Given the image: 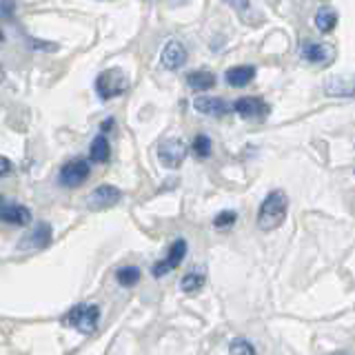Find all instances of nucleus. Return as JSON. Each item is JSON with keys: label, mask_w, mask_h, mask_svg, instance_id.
<instances>
[{"label": "nucleus", "mask_w": 355, "mask_h": 355, "mask_svg": "<svg viewBox=\"0 0 355 355\" xmlns=\"http://www.w3.org/2000/svg\"><path fill=\"white\" fill-rule=\"evenodd\" d=\"M286 209H288V200L284 191H271L262 200L260 211H258V229L264 233H271L277 227H282V222L286 218Z\"/></svg>", "instance_id": "obj_1"}, {"label": "nucleus", "mask_w": 355, "mask_h": 355, "mask_svg": "<svg viewBox=\"0 0 355 355\" xmlns=\"http://www.w3.org/2000/svg\"><path fill=\"white\" fill-rule=\"evenodd\" d=\"M98 322H100V306L87 304V302L76 304L64 318V324L73 327L76 331H80L83 336H92V333H96Z\"/></svg>", "instance_id": "obj_2"}, {"label": "nucleus", "mask_w": 355, "mask_h": 355, "mask_svg": "<svg viewBox=\"0 0 355 355\" xmlns=\"http://www.w3.org/2000/svg\"><path fill=\"white\" fill-rule=\"evenodd\" d=\"M129 89V76L114 67V69H107L96 78V92L100 100H114L122 96Z\"/></svg>", "instance_id": "obj_3"}, {"label": "nucleus", "mask_w": 355, "mask_h": 355, "mask_svg": "<svg viewBox=\"0 0 355 355\" xmlns=\"http://www.w3.org/2000/svg\"><path fill=\"white\" fill-rule=\"evenodd\" d=\"M89 175H92V166H89V160L73 158V160L62 164V169L58 173V180L67 189H78V187H83L87 182Z\"/></svg>", "instance_id": "obj_4"}, {"label": "nucleus", "mask_w": 355, "mask_h": 355, "mask_svg": "<svg viewBox=\"0 0 355 355\" xmlns=\"http://www.w3.org/2000/svg\"><path fill=\"white\" fill-rule=\"evenodd\" d=\"M187 240L184 238H178L171 247H169V253H166V258L160 260V262H155L151 266V275L153 277H164V275H169L173 269H178V266L182 264V260L187 258Z\"/></svg>", "instance_id": "obj_5"}, {"label": "nucleus", "mask_w": 355, "mask_h": 355, "mask_svg": "<svg viewBox=\"0 0 355 355\" xmlns=\"http://www.w3.org/2000/svg\"><path fill=\"white\" fill-rule=\"evenodd\" d=\"M189 155V147L180 138H169L158 147V158L166 169H178Z\"/></svg>", "instance_id": "obj_6"}, {"label": "nucleus", "mask_w": 355, "mask_h": 355, "mask_svg": "<svg viewBox=\"0 0 355 355\" xmlns=\"http://www.w3.org/2000/svg\"><path fill=\"white\" fill-rule=\"evenodd\" d=\"M187 58H189V53H187L184 44L180 40H169V42H166V47L162 49L160 64H162V69H166V71H178V69H182V67H184Z\"/></svg>", "instance_id": "obj_7"}, {"label": "nucleus", "mask_w": 355, "mask_h": 355, "mask_svg": "<svg viewBox=\"0 0 355 355\" xmlns=\"http://www.w3.org/2000/svg\"><path fill=\"white\" fill-rule=\"evenodd\" d=\"M300 53H302V58L309 62L327 67L333 62V58H336V47H333V44H327V42H304Z\"/></svg>", "instance_id": "obj_8"}, {"label": "nucleus", "mask_w": 355, "mask_h": 355, "mask_svg": "<svg viewBox=\"0 0 355 355\" xmlns=\"http://www.w3.org/2000/svg\"><path fill=\"white\" fill-rule=\"evenodd\" d=\"M233 111L244 120H255L269 114V107H266V103L258 96H244L233 103Z\"/></svg>", "instance_id": "obj_9"}, {"label": "nucleus", "mask_w": 355, "mask_h": 355, "mask_svg": "<svg viewBox=\"0 0 355 355\" xmlns=\"http://www.w3.org/2000/svg\"><path fill=\"white\" fill-rule=\"evenodd\" d=\"M120 198H122V191H120L118 187H114V184H100V187L94 189L92 196H89L87 207L89 209H109V207L118 205Z\"/></svg>", "instance_id": "obj_10"}, {"label": "nucleus", "mask_w": 355, "mask_h": 355, "mask_svg": "<svg viewBox=\"0 0 355 355\" xmlns=\"http://www.w3.org/2000/svg\"><path fill=\"white\" fill-rule=\"evenodd\" d=\"M51 225L49 222H38L36 229L29 231L25 238L20 240V249H29V251H40L47 249L51 244Z\"/></svg>", "instance_id": "obj_11"}, {"label": "nucleus", "mask_w": 355, "mask_h": 355, "mask_svg": "<svg viewBox=\"0 0 355 355\" xmlns=\"http://www.w3.org/2000/svg\"><path fill=\"white\" fill-rule=\"evenodd\" d=\"M193 109L198 111V114H202V116H211V118H222V116H227L231 107L227 100H222V98H211V96H200L193 100Z\"/></svg>", "instance_id": "obj_12"}, {"label": "nucleus", "mask_w": 355, "mask_h": 355, "mask_svg": "<svg viewBox=\"0 0 355 355\" xmlns=\"http://www.w3.org/2000/svg\"><path fill=\"white\" fill-rule=\"evenodd\" d=\"M0 218H3V222H7V225L27 227L31 222V211L25 205L7 202V200H3V207H0Z\"/></svg>", "instance_id": "obj_13"}, {"label": "nucleus", "mask_w": 355, "mask_h": 355, "mask_svg": "<svg viewBox=\"0 0 355 355\" xmlns=\"http://www.w3.org/2000/svg\"><path fill=\"white\" fill-rule=\"evenodd\" d=\"M255 78V67L249 64H238V67H231V69L225 73V80L231 87H247L249 83H253Z\"/></svg>", "instance_id": "obj_14"}, {"label": "nucleus", "mask_w": 355, "mask_h": 355, "mask_svg": "<svg viewBox=\"0 0 355 355\" xmlns=\"http://www.w3.org/2000/svg\"><path fill=\"white\" fill-rule=\"evenodd\" d=\"M327 94L329 96H355V73L353 76H347V78H329L327 85Z\"/></svg>", "instance_id": "obj_15"}, {"label": "nucleus", "mask_w": 355, "mask_h": 355, "mask_svg": "<svg viewBox=\"0 0 355 355\" xmlns=\"http://www.w3.org/2000/svg\"><path fill=\"white\" fill-rule=\"evenodd\" d=\"M216 76L207 71V69H198V71H189L187 73V85L193 89V92H209V89L216 87Z\"/></svg>", "instance_id": "obj_16"}, {"label": "nucleus", "mask_w": 355, "mask_h": 355, "mask_svg": "<svg viewBox=\"0 0 355 355\" xmlns=\"http://www.w3.org/2000/svg\"><path fill=\"white\" fill-rule=\"evenodd\" d=\"M109 158H111L109 140H107V136L100 133V136H96L94 142H92V149H89V160L98 162V164H105V162H109Z\"/></svg>", "instance_id": "obj_17"}, {"label": "nucleus", "mask_w": 355, "mask_h": 355, "mask_svg": "<svg viewBox=\"0 0 355 355\" xmlns=\"http://www.w3.org/2000/svg\"><path fill=\"white\" fill-rule=\"evenodd\" d=\"M338 25V14L331 7H322L315 14V27L320 29V33H331Z\"/></svg>", "instance_id": "obj_18"}, {"label": "nucleus", "mask_w": 355, "mask_h": 355, "mask_svg": "<svg viewBox=\"0 0 355 355\" xmlns=\"http://www.w3.org/2000/svg\"><path fill=\"white\" fill-rule=\"evenodd\" d=\"M140 275L142 273H140L138 266L129 264V266H120V269L116 271V280L122 286H136L140 282Z\"/></svg>", "instance_id": "obj_19"}, {"label": "nucleus", "mask_w": 355, "mask_h": 355, "mask_svg": "<svg viewBox=\"0 0 355 355\" xmlns=\"http://www.w3.org/2000/svg\"><path fill=\"white\" fill-rule=\"evenodd\" d=\"M205 286V273L202 271H191V273H187L182 277V282H180V288L184 293H196L200 291V288Z\"/></svg>", "instance_id": "obj_20"}, {"label": "nucleus", "mask_w": 355, "mask_h": 355, "mask_svg": "<svg viewBox=\"0 0 355 355\" xmlns=\"http://www.w3.org/2000/svg\"><path fill=\"white\" fill-rule=\"evenodd\" d=\"M191 149H193V155L196 158H209L211 151H214V142H211L209 136H205V133H200V136L193 138V144H191Z\"/></svg>", "instance_id": "obj_21"}, {"label": "nucleus", "mask_w": 355, "mask_h": 355, "mask_svg": "<svg viewBox=\"0 0 355 355\" xmlns=\"http://www.w3.org/2000/svg\"><path fill=\"white\" fill-rule=\"evenodd\" d=\"M236 220H238V214H236V211H220V214L214 218V227H216V229H227V227H231Z\"/></svg>", "instance_id": "obj_22"}, {"label": "nucleus", "mask_w": 355, "mask_h": 355, "mask_svg": "<svg viewBox=\"0 0 355 355\" xmlns=\"http://www.w3.org/2000/svg\"><path fill=\"white\" fill-rule=\"evenodd\" d=\"M231 353H253L255 349L249 344V340H244V338H238V340H233L231 342V347H229Z\"/></svg>", "instance_id": "obj_23"}, {"label": "nucleus", "mask_w": 355, "mask_h": 355, "mask_svg": "<svg viewBox=\"0 0 355 355\" xmlns=\"http://www.w3.org/2000/svg\"><path fill=\"white\" fill-rule=\"evenodd\" d=\"M225 3L231 7V9H236L240 16L247 18V14L251 11V5H249V0H225Z\"/></svg>", "instance_id": "obj_24"}, {"label": "nucleus", "mask_w": 355, "mask_h": 355, "mask_svg": "<svg viewBox=\"0 0 355 355\" xmlns=\"http://www.w3.org/2000/svg\"><path fill=\"white\" fill-rule=\"evenodd\" d=\"M14 11H16V3H14V0H0V16H3L5 20L14 18Z\"/></svg>", "instance_id": "obj_25"}, {"label": "nucleus", "mask_w": 355, "mask_h": 355, "mask_svg": "<svg viewBox=\"0 0 355 355\" xmlns=\"http://www.w3.org/2000/svg\"><path fill=\"white\" fill-rule=\"evenodd\" d=\"M29 47L31 49H47V51H53L55 44L53 42H42V40H29Z\"/></svg>", "instance_id": "obj_26"}, {"label": "nucleus", "mask_w": 355, "mask_h": 355, "mask_svg": "<svg viewBox=\"0 0 355 355\" xmlns=\"http://www.w3.org/2000/svg\"><path fill=\"white\" fill-rule=\"evenodd\" d=\"M9 171H11V164H9V160H7V158H3V160H0V175L7 178V175H9Z\"/></svg>", "instance_id": "obj_27"}, {"label": "nucleus", "mask_w": 355, "mask_h": 355, "mask_svg": "<svg viewBox=\"0 0 355 355\" xmlns=\"http://www.w3.org/2000/svg\"><path fill=\"white\" fill-rule=\"evenodd\" d=\"M111 127H114V118H107L103 125H100V129H103V131H109Z\"/></svg>", "instance_id": "obj_28"}, {"label": "nucleus", "mask_w": 355, "mask_h": 355, "mask_svg": "<svg viewBox=\"0 0 355 355\" xmlns=\"http://www.w3.org/2000/svg\"><path fill=\"white\" fill-rule=\"evenodd\" d=\"M173 3H187V0H173Z\"/></svg>", "instance_id": "obj_29"}]
</instances>
